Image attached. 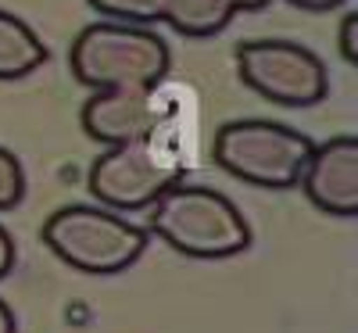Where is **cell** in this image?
Listing matches in <instances>:
<instances>
[{"instance_id": "cell-2", "label": "cell", "mask_w": 358, "mask_h": 333, "mask_svg": "<svg viewBox=\"0 0 358 333\" xmlns=\"http://www.w3.org/2000/svg\"><path fill=\"white\" fill-rule=\"evenodd\" d=\"M40 240L57 262L76 272L118 276L143 258L151 233L147 226L122 219V211L101 204H65L43 219Z\"/></svg>"}, {"instance_id": "cell-10", "label": "cell", "mask_w": 358, "mask_h": 333, "mask_svg": "<svg viewBox=\"0 0 358 333\" xmlns=\"http://www.w3.org/2000/svg\"><path fill=\"white\" fill-rule=\"evenodd\" d=\"M236 18L233 0H158V22L172 25L187 40L219 36Z\"/></svg>"}, {"instance_id": "cell-1", "label": "cell", "mask_w": 358, "mask_h": 333, "mask_svg": "<svg viewBox=\"0 0 358 333\" xmlns=\"http://www.w3.org/2000/svg\"><path fill=\"white\" fill-rule=\"evenodd\" d=\"M147 215V233L165 240V244L197 262H222L236 258L251 248V222L226 194L212 187H169Z\"/></svg>"}, {"instance_id": "cell-15", "label": "cell", "mask_w": 358, "mask_h": 333, "mask_svg": "<svg viewBox=\"0 0 358 333\" xmlns=\"http://www.w3.org/2000/svg\"><path fill=\"white\" fill-rule=\"evenodd\" d=\"M290 8H301V11H312V15H326V11H337L344 8L348 0H287Z\"/></svg>"}, {"instance_id": "cell-5", "label": "cell", "mask_w": 358, "mask_h": 333, "mask_svg": "<svg viewBox=\"0 0 358 333\" xmlns=\"http://www.w3.org/2000/svg\"><path fill=\"white\" fill-rule=\"evenodd\" d=\"M236 76L268 104L315 108L330 94L326 62L294 40H244L236 47Z\"/></svg>"}, {"instance_id": "cell-9", "label": "cell", "mask_w": 358, "mask_h": 333, "mask_svg": "<svg viewBox=\"0 0 358 333\" xmlns=\"http://www.w3.org/2000/svg\"><path fill=\"white\" fill-rule=\"evenodd\" d=\"M47 43L36 29L11 11H0V83H15L47 65Z\"/></svg>"}, {"instance_id": "cell-11", "label": "cell", "mask_w": 358, "mask_h": 333, "mask_svg": "<svg viewBox=\"0 0 358 333\" xmlns=\"http://www.w3.org/2000/svg\"><path fill=\"white\" fill-rule=\"evenodd\" d=\"M86 4L111 22H133V25L158 22V0H86Z\"/></svg>"}, {"instance_id": "cell-16", "label": "cell", "mask_w": 358, "mask_h": 333, "mask_svg": "<svg viewBox=\"0 0 358 333\" xmlns=\"http://www.w3.org/2000/svg\"><path fill=\"white\" fill-rule=\"evenodd\" d=\"M18 330V323H15V312H11V305L4 297H0V333H15Z\"/></svg>"}, {"instance_id": "cell-13", "label": "cell", "mask_w": 358, "mask_h": 333, "mask_svg": "<svg viewBox=\"0 0 358 333\" xmlns=\"http://www.w3.org/2000/svg\"><path fill=\"white\" fill-rule=\"evenodd\" d=\"M341 57L348 65H358V15L348 11L341 22Z\"/></svg>"}, {"instance_id": "cell-12", "label": "cell", "mask_w": 358, "mask_h": 333, "mask_svg": "<svg viewBox=\"0 0 358 333\" xmlns=\"http://www.w3.org/2000/svg\"><path fill=\"white\" fill-rule=\"evenodd\" d=\"M25 165L18 162L15 150L0 147V211H15L25 201Z\"/></svg>"}, {"instance_id": "cell-7", "label": "cell", "mask_w": 358, "mask_h": 333, "mask_svg": "<svg viewBox=\"0 0 358 333\" xmlns=\"http://www.w3.org/2000/svg\"><path fill=\"white\" fill-rule=\"evenodd\" d=\"M162 118L165 115L155 101V86H111V90H94V97H86L79 111V126L90 140L115 147L155 136Z\"/></svg>"}, {"instance_id": "cell-3", "label": "cell", "mask_w": 358, "mask_h": 333, "mask_svg": "<svg viewBox=\"0 0 358 333\" xmlns=\"http://www.w3.org/2000/svg\"><path fill=\"white\" fill-rule=\"evenodd\" d=\"M69 69L76 83L111 90V86H162L172 72V50L151 25L133 22H90L69 47Z\"/></svg>"}, {"instance_id": "cell-14", "label": "cell", "mask_w": 358, "mask_h": 333, "mask_svg": "<svg viewBox=\"0 0 358 333\" xmlns=\"http://www.w3.org/2000/svg\"><path fill=\"white\" fill-rule=\"evenodd\" d=\"M11 269H15V240L4 226H0V280H4Z\"/></svg>"}, {"instance_id": "cell-17", "label": "cell", "mask_w": 358, "mask_h": 333, "mask_svg": "<svg viewBox=\"0 0 358 333\" xmlns=\"http://www.w3.org/2000/svg\"><path fill=\"white\" fill-rule=\"evenodd\" d=\"M236 4V11H262V8H268L273 0H233Z\"/></svg>"}, {"instance_id": "cell-8", "label": "cell", "mask_w": 358, "mask_h": 333, "mask_svg": "<svg viewBox=\"0 0 358 333\" xmlns=\"http://www.w3.org/2000/svg\"><path fill=\"white\" fill-rule=\"evenodd\" d=\"M297 187L326 215L355 219L358 215V136L341 133L315 143Z\"/></svg>"}, {"instance_id": "cell-4", "label": "cell", "mask_w": 358, "mask_h": 333, "mask_svg": "<svg viewBox=\"0 0 358 333\" xmlns=\"http://www.w3.org/2000/svg\"><path fill=\"white\" fill-rule=\"evenodd\" d=\"M312 140L276 118H229L212 136V162L258 190H294L301 183Z\"/></svg>"}, {"instance_id": "cell-6", "label": "cell", "mask_w": 358, "mask_h": 333, "mask_svg": "<svg viewBox=\"0 0 358 333\" xmlns=\"http://www.w3.org/2000/svg\"><path fill=\"white\" fill-rule=\"evenodd\" d=\"M179 179H183V165L165 155L155 136H143L101 150L86 172V190L101 208L143 211Z\"/></svg>"}]
</instances>
